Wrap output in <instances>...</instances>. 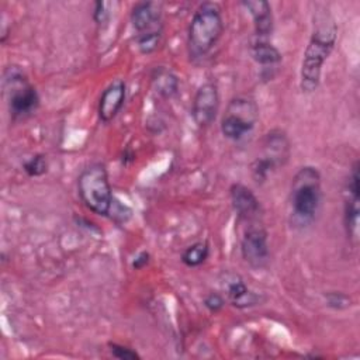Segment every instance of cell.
Segmentation results:
<instances>
[{"instance_id": "obj_21", "label": "cell", "mask_w": 360, "mask_h": 360, "mask_svg": "<svg viewBox=\"0 0 360 360\" xmlns=\"http://www.w3.org/2000/svg\"><path fill=\"white\" fill-rule=\"evenodd\" d=\"M108 347H110V353L115 359H120V360H135V359L138 360V359H141V356L135 350H132L131 347H127L124 345L110 342Z\"/></svg>"}, {"instance_id": "obj_23", "label": "cell", "mask_w": 360, "mask_h": 360, "mask_svg": "<svg viewBox=\"0 0 360 360\" xmlns=\"http://www.w3.org/2000/svg\"><path fill=\"white\" fill-rule=\"evenodd\" d=\"M110 13L107 10V3L104 1H96L94 8H93V20L97 25L105 24L108 21Z\"/></svg>"}, {"instance_id": "obj_5", "label": "cell", "mask_w": 360, "mask_h": 360, "mask_svg": "<svg viewBox=\"0 0 360 360\" xmlns=\"http://www.w3.org/2000/svg\"><path fill=\"white\" fill-rule=\"evenodd\" d=\"M4 90L8 111L13 118H25L35 112L39 105L37 89L28 82L18 66H10L4 72Z\"/></svg>"}, {"instance_id": "obj_4", "label": "cell", "mask_w": 360, "mask_h": 360, "mask_svg": "<svg viewBox=\"0 0 360 360\" xmlns=\"http://www.w3.org/2000/svg\"><path fill=\"white\" fill-rule=\"evenodd\" d=\"M77 193L84 207L101 217H108L114 204L107 169L103 163H91L77 177Z\"/></svg>"}, {"instance_id": "obj_24", "label": "cell", "mask_w": 360, "mask_h": 360, "mask_svg": "<svg viewBox=\"0 0 360 360\" xmlns=\"http://www.w3.org/2000/svg\"><path fill=\"white\" fill-rule=\"evenodd\" d=\"M148 262H149V253L148 252H145V250H142L135 259H134V262H132V267L134 269H142L143 266H146L148 264Z\"/></svg>"}, {"instance_id": "obj_15", "label": "cell", "mask_w": 360, "mask_h": 360, "mask_svg": "<svg viewBox=\"0 0 360 360\" xmlns=\"http://www.w3.org/2000/svg\"><path fill=\"white\" fill-rule=\"evenodd\" d=\"M252 15L255 35L259 39H267L274 28L271 6L266 0H245L240 3Z\"/></svg>"}, {"instance_id": "obj_7", "label": "cell", "mask_w": 360, "mask_h": 360, "mask_svg": "<svg viewBox=\"0 0 360 360\" xmlns=\"http://www.w3.org/2000/svg\"><path fill=\"white\" fill-rule=\"evenodd\" d=\"M242 259L252 269H264L270 262V248L266 229L259 224H250L240 238Z\"/></svg>"}, {"instance_id": "obj_19", "label": "cell", "mask_w": 360, "mask_h": 360, "mask_svg": "<svg viewBox=\"0 0 360 360\" xmlns=\"http://www.w3.org/2000/svg\"><path fill=\"white\" fill-rule=\"evenodd\" d=\"M22 169L24 172L31 176V177H38L46 173L48 170V162H46V156L42 153L34 155L31 156L28 160H25L22 163Z\"/></svg>"}, {"instance_id": "obj_3", "label": "cell", "mask_w": 360, "mask_h": 360, "mask_svg": "<svg viewBox=\"0 0 360 360\" xmlns=\"http://www.w3.org/2000/svg\"><path fill=\"white\" fill-rule=\"evenodd\" d=\"M321 173L314 166H302L291 183V214L300 225L311 224L321 207Z\"/></svg>"}, {"instance_id": "obj_16", "label": "cell", "mask_w": 360, "mask_h": 360, "mask_svg": "<svg viewBox=\"0 0 360 360\" xmlns=\"http://www.w3.org/2000/svg\"><path fill=\"white\" fill-rule=\"evenodd\" d=\"M250 55L252 59L263 68L277 66L281 62L280 51L267 39L256 38L250 45Z\"/></svg>"}, {"instance_id": "obj_13", "label": "cell", "mask_w": 360, "mask_h": 360, "mask_svg": "<svg viewBox=\"0 0 360 360\" xmlns=\"http://www.w3.org/2000/svg\"><path fill=\"white\" fill-rule=\"evenodd\" d=\"M229 198L233 211L240 221L252 222L260 212V202L255 193L242 183H233L229 188Z\"/></svg>"}, {"instance_id": "obj_20", "label": "cell", "mask_w": 360, "mask_h": 360, "mask_svg": "<svg viewBox=\"0 0 360 360\" xmlns=\"http://www.w3.org/2000/svg\"><path fill=\"white\" fill-rule=\"evenodd\" d=\"M326 305L333 309H346L352 305V300L349 295L340 291H329L325 294Z\"/></svg>"}, {"instance_id": "obj_12", "label": "cell", "mask_w": 360, "mask_h": 360, "mask_svg": "<svg viewBox=\"0 0 360 360\" xmlns=\"http://www.w3.org/2000/svg\"><path fill=\"white\" fill-rule=\"evenodd\" d=\"M127 96V86L122 79L112 80L101 93L98 100V117L103 122L112 121L121 111Z\"/></svg>"}, {"instance_id": "obj_11", "label": "cell", "mask_w": 360, "mask_h": 360, "mask_svg": "<svg viewBox=\"0 0 360 360\" xmlns=\"http://www.w3.org/2000/svg\"><path fill=\"white\" fill-rule=\"evenodd\" d=\"M290 153L291 146L284 131L273 129L266 134L263 139V155L260 159H263L273 172L283 167L288 162Z\"/></svg>"}, {"instance_id": "obj_9", "label": "cell", "mask_w": 360, "mask_h": 360, "mask_svg": "<svg viewBox=\"0 0 360 360\" xmlns=\"http://www.w3.org/2000/svg\"><path fill=\"white\" fill-rule=\"evenodd\" d=\"M131 22L136 37L162 35V6L155 1H138L131 11Z\"/></svg>"}, {"instance_id": "obj_10", "label": "cell", "mask_w": 360, "mask_h": 360, "mask_svg": "<svg viewBox=\"0 0 360 360\" xmlns=\"http://www.w3.org/2000/svg\"><path fill=\"white\" fill-rule=\"evenodd\" d=\"M359 162H354L347 186H346V197H345V205H343V224L346 233L350 239L357 238V229H359Z\"/></svg>"}, {"instance_id": "obj_2", "label": "cell", "mask_w": 360, "mask_h": 360, "mask_svg": "<svg viewBox=\"0 0 360 360\" xmlns=\"http://www.w3.org/2000/svg\"><path fill=\"white\" fill-rule=\"evenodd\" d=\"M222 32L224 18L221 7L214 1L201 3L194 11L187 31L190 58H204L215 46Z\"/></svg>"}, {"instance_id": "obj_22", "label": "cell", "mask_w": 360, "mask_h": 360, "mask_svg": "<svg viewBox=\"0 0 360 360\" xmlns=\"http://www.w3.org/2000/svg\"><path fill=\"white\" fill-rule=\"evenodd\" d=\"M204 307L210 311V312H219L224 305H225V298L219 294V292H210L204 297L202 300Z\"/></svg>"}, {"instance_id": "obj_6", "label": "cell", "mask_w": 360, "mask_h": 360, "mask_svg": "<svg viewBox=\"0 0 360 360\" xmlns=\"http://www.w3.org/2000/svg\"><path fill=\"white\" fill-rule=\"evenodd\" d=\"M259 120V107L252 97H233L222 115L221 132L226 139L239 141L248 135Z\"/></svg>"}, {"instance_id": "obj_14", "label": "cell", "mask_w": 360, "mask_h": 360, "mask_svg": "<svg viewBox=\"0 0 360 360\" xmlns=\"http://www.w3.org/2000/svg\"><path fill=\"white\" fill-rule=\"evenodd\" d=\"M224 288H225L226 301L239 309L252 308V307L260 305L264 301V297L262 294L248 287L246 283L238 276H233L232 278L226 280L224 284Z\"/></svg>"}, {"instance_id": "obj_1", "label": "cell", "mask_w": 360, "mask_h": 360, "mask_svg": "<svg viewBox=\"0 0 360 360\" xmlns=\"http://www.w3.org/2000/svg\"><path fill=\"white\" fill-rule=\"evenodd\" d=\"M338 39V25L326 13L316 17V22L308 45L304 51V58L300 69V89L304 93H314L319 83L322 68L332 53Z\"/></svg>"}, {"instance_id": "obj_17", "label": "cell", "mask_w": 360, "mask_h": 360, "mask_svg": "<svg viewBox=\"0 0 360 360\" xmlns=\"http://www.w3.org/2000/svg\"><path fill=\"white\" fill-rule=\"evenodd\" d=\"M152 84L155 91L163 98H170L179 91V77L169 69L159 66L152 72Z\"/></svg>"}, {"instance_id": "obj_18", "label": "cell", "mask_w": 360, "mask_h": 360, "mask_svg": "<svg viewBox=\"0 0 360 360\" xmlns=\"http://www.w3.org/2000/svg\"><path fill=\"white\" fill-rule=\"evenodd\" d=\"M210 255V246L204 240H198L187 246L181 253V263L187 267H198L201 266Z\"/></svg>"}, {"instance_id": "obj_8", "label": "cell", "mask_w": 360, "mask_h": 360, "mask_svg": "<svg viewBox=\"0 0 360 360\" xmlns=\"http://www.w3.org/2000/svg\"><path fill=\"white\" fill-rule=\"evenodd\" d=\"M219 111V91L218 86L212 82H207L198 87L191 104V115L194 122L205 128L211 125Z\"/></svg>"}]
</instances>
